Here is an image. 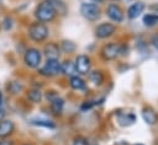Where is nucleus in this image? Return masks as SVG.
Instances as JSON below:
<instances>
[{
  "label": "nucleus",
  "mask_w": 158,
  "mask_h": 145,
  "mask_svg": "<svg viewBox=\"0 0 158 145\" xmlns=\"http://www.w3.org/2000/svg\"><path fill=\"white\" fill-rule=\"evenodd\" d=\"M54 15H56V9L51 0L42 1L38 5V7L36 9V17L42 22L51 21L54 17Z\"/></svg>",
  "instance_id": "obj_1"
},
{
  "label": "nucleus",
  "mask_w": 158,
  "mask_h": 145,
  "mask_svg": "<svg viewBox=\"0 0 158 145\" xmlns=\"http://www.w3.org/2000/svg\"><path fill=\"white\" fill-rule=\"evenodd\" d=\"M28 36L35 42H42L48 36V28L43 23H40V22L32 23L28 27Z\"/></svg>",
  "instance_id": "obj_2"
},
{
  "label": "nucleus",
  "mask_w": 158,
  "mask_h": 145,
  "mask_svg": "<svg viewBox=\"0 0 158 145\" xmlns=\"http://www.w3.org/2000/svg\"><path fill=\"white\" fill-rule=\"evenodd\" d=\"M80 12L85 18H88L90 21H95L100 16L99 6L96 4H91V2H83L80 6Z\"/></svg>",
  "instance_id": "obj_3"
},
{
  "label": "nucleus",
  "mask_w": 158,
  "mask_h": 145,
  "mask_svg": "<svg viewBox=\"0 0 158 145\" xmlns=\"http://www.w3.org/2000/svg\"><path fill=\"white\" fill-rule=\"evenodd\" d=\"M40 72L44 76H54L62 72V64L58 60L54 59H48L44 66L40 70Z\"/></svg>",
  "instance_id": "obj_4"
},
{
  "label": "nucleus",
  "mask_w": 158,
  "mask_h": 145,
  "mask_svg": "<svg viewBox=\"0 0 158 145\" xmlns=\"http://www.w3.org/2000/svg\"><path fill=\"white\" fill-rule=\"evenodd\" d=\"M121 53H122V47L120 44H117V43H109V44L104 45L102 49H101V55L106 60L115 59Z\"/></svg>",
  "instance_id": "obj_5"
},
{
  "label": "nucleus",
  "mask_w": 158,
  "mask_h": 145,
  "mask_svg": "<svg viewBox=\"0 0 158 145\" xmlns=\"http://www.w3.org/2000/svg\"><path fill=\"white\" fill-rule=\"evenodd\" d=\"M23 60L26 63L27 66L30 68H38V65L41 64V53L38 49L36 48H30L26 50Z\"/></svg>",
  "instance_id": "obj_6"
},
{
  "label": "nucleus",
  "mask_w": 158,
  "mask_h": 145,
  "mask_svg": "<svg viewBox=\"0 0 158 145\" xmlns=\"http://www.w3.org/2000/svg\"><path fill=\"white\" fill-rule=\"evenodd\" d=\"M90 65H91L90 58L86 55H79L74 63L75 71L80 72V74H88L90 70Z\"/></svg>",
  "instance_id": "obj_7"
},
{
  "label": "nucleus",
  "mask_w": 158,
  "mask_h": 145,
  "mask_svg": "<svg viewBox=\"0 0 158 145\" xmlns=\"http://www.w3.org/2000/svg\"><path fill=\"white\" fill-rule=\"evenodd\" d=\"M115 26L111 23H101L96 27L95 34L98 38H107L115 33Z\"/></svg>",
  "instance_id": "obj_8"
},
{
  "label": "nucleus",
  "mask_w": 158,
  "mask_h": 145,
  "mask_svg": "<svg viewBox=\"0 0 158 145\" xmlns=\"http://www.w3.org/2000/svg\"><path fill=\"white\" fill-rule=\"evenodd\" d=\"M106 14H107V16H109L112 21H115V22H121L122 18H123V12H122V10L120 9V6H117V5H115V4H111V5L107 6Z\"/></svg>",
  "instance_id": "obj_9"
},
{
  "label": "nucleus",
  "mask_w": 158,
  "mask_h": 145,
  "mask_svg": "<svg viewBox=\"0 0 158 145\" xmlns=\"http://www.w3.org/2000/svg\"><path fill=\"white\" fill-rule=\"evenodd\" d=\"M14 123L9 119H4V120H0V138H6L9 136L12 131H14Z\"/></svg>",
  "instance_id": "obj_10"
},
{
  "label": "nucleus",
  "mask_w": 158,
  "mask_h": 145,
  "mask_svg": "<svg viewBox=\"0 0 158 145\" xmlns=\"http://www.w3.org/2000/svg\"><path fill=\"white\" fill-rule=\"evenodd\" d=\"M44 54L48 59H54V60H58L59 58V48L57 44L54 43H49L44 47Z\"/></svg>",
  "instance_id": "obj_11"
},
{
  "label": "nucleus",
  "mask_w": 158,
  "mask_h": 145,
  "mask_svg": "<svg viewBox=\"0 0 158 145\" xmlns=\"http://www.w3.org/2000/svg\"><path fill=\"white\" fill-rule=\"evenodd\" d=\"M143 9H144V5H143L142 2H135V4H132V5L130 6L128 11H127L128 17H130V18H136V17H138V16L142 14Z\"/></svg>",
  "instance_id": "obj_12"
},
{
  "label": "nucleus",
  "mask_w": 158,
  "mask_h": 145,
  "mask_svg": "<svg viewBox=\"0 0 158 145\" xmlns=\"http://www.w3.org/2000/svg\"><path fill=\"white\" fill-rule=\"evenodd\" d=\"M142 117H143L144 122L148 123V124H154L156 120H157V116H156L154 111L151 109V108H144L143 112H142Z\"/></svg>",
  "instance_id": "obj_13"
},
{
  "label": "nucleus",
  "mask_w": 158,
  "mask_h": 145,
  "mask_svg": "<svg viewBox=\"0 0 158 145\" xmlns=\"http://www.w3.org/2000/svg\"><path fill=\"white\" fill-rule=\"evenodd\" d=\"M70 86L74 90H84L85 88V82L79 76H72L70 77Z\"/></svg>",
  "instance_id": "obj_14"
},
{
  "label": "nucleus",
  "mask_w": 158,
  "mask_h": 145,
  "mask_svg": "<svg viewBox=\"0 0 158 145\" xmlns=\"http://www.w3.org/2000/svg\"><path fill=\"white\" fill-rule=\"evenodd\" d=\"M51 106H52V109L56 112V113H60L62 109H63V106H64V102L60 97L56 96L51 100Z\"/></svg>",
  "instance_id": "obj_15"
},
{
  "label": "nucleus",
  "mask_w": 158,
  "mask_h": 145,
  "mask_svg": "<svg viewBox=\"0 0 158 145\" xmlns=\"http://www.w3.org/2000/svg\"><path fill=\"white\" fill-rule=\"evenodd\" d=\"M89 79L94 85H101L104 81V75L101 74V71H93L90 72Z\"/></svg>",
  "instance_id": "obj_16"
},
{
  "label": "nucleus",
  "mask_w": 158,
  "mask_h": 145,
  "mask_svg": "<svg viewBox=\"0 0 158 145\" xmlns=\"http://www.w3.org/2000/svg\"><path fill=\"white\" fill-rule=\"evenodd\" d=\"M27 97H28V100H30L31 102L38 103V102H41V100H42V93H41L40 90H31V91L28 92Z\"/></svg>",
  "instance_id": "obj_17"
},
{
  "label": "nucleus",
  "mask_w": 158,
  "mask_h": 145,
  "mask_svg": "<svg viewBox=\"0 0 158 145\" xmlns=\"http://www.w3.org/2000/svg\"><path fill=\"white\" fill-rule=\"evenodd\" d=\"M158 22V15L156 14H148L143 17V23L146 26H154Z\"/></svg>",
  "instance_id": "obj_18"
},
{
  "label": "nucleus",
  "mask_w": 158,
  "mask_h": 145,
  "mask_svg": "<svg viewBox=\"0 0 158 145\" xmlns=\"http://www.w3.org/2000/svg\"><path fill=\"white\" fill-rule=\"evenodd\" d=\"M62 72L64 74H69V75H73L75 72V66L72 61H64L62 64Z\"/></svg>",
  "instance_id": "obj_19"
},
{
  "label": "nucleus",
  "mask_w": 158,
  "mask_h": 145,
  "mask_svg": "<svg viewBox=\"0 0 158 145\" xmlns=\"http://www.w3.org/2000/svg\"><path fill=\"white\" fill-rule=\"evenodd\" d=\"M135 122V117L131 116V114H123V116H120L118 117V123L121 125H130Z\"/></svg>",
  "instance_id": "obj_20"
},
{
  "label": "nucleus",
  "mask_w": 158,
  "mask_h": 145,
  "mask_svg": "<svg viewBox=\"0 0 158 145\" xmlns=\"http://www.w3.org/2000/svg\"><path fill=\"white\" fill-rule=\"evenodd\" d=\"M62 49H63L65 53H72V52L75 49V44H74L73 42L64 41V42H62Z\"/></svg>",
  "instance_id": "obj_21"
},
{
  "label": "nucleus",
  "mask_w": 158,
  "mask_h": 145,
  "mask_svg": "<svg viewBox=\"0 0 158 145\" xmlns=\"http://www.w3.org/2000/svg\"><path fill=\"white\" fill-rule=\"evenodd\" d=\"M33 124L36 125H42V127H46V128H54V124L51 123L49 120H43V119H37V120H32Z\"/></svg>",
  "instance_id": "obj_22"
},
{
  "label": "nucleus",
  "mask_w": 158,
  "mask_h": 145,
  "mask_svg": "<svg viewBox=\"0 0 158 145\" xmlns=\"http://www.w3.org/2000/svg\"><path fill=\"white\" fill-rule=\"evenodd\" d=\"M5 116V112H4V108L2 106H0V119H2V117Z\"/></svg>",
  "instance_id": "obj_23"
},
{
  "label": "nucleus",
  "mask_w": 158,
  "mask_h": 145,
  "mask_svg": "<svg viewBox=\"0 0 158 145\" xmlns=\"http://www.w3.org/2000/svg\"><path fill=\"white\" fill-rule=\"evenodd\" d=\"M74 145H86L84 141H81V140H77L75 143H74Z\"/></svg>",
  "instance_id": "obj_24"
},
{
  "label": "nucleus",
  "mask_w": 158,
  "mask_h": 145,
  "mask_svg": "<svg viewBox=\"0 0 158 145\" xmlns=\"http://www.w3.org/2000/svg\"><path fill=\"white\" fill-rule=\"evenodd\" d=\"M0 106H2V93L0 91Z\"/></svg>",
  "instance_id": "obj_25"
},
{
  "label": "nucleus",
  "mask_w": 158,
  "mask_h": 145,
  "mask_svg": "<svg viewBox=\"0 0 158 145\" xmlns=\"http://www.w3.org/2000/svg\"><path fill=\"white\" fill-rule=\"evenodd\" d=\"M0 145H7V143H4V141H0Z\"/></svg>",
  "instance_id": "obj_26"
},
{
  "label": "nucleus",
  "mask_w": 158,
  "mask_h": 145,
  "mask_svg": "<svg viewBox=\"0 0 158 145\" xmlns=\"http://www.w3.org/2000/svg\"><path fill=\"white\" fill-rule=\"evenodd\" d=\"M94 1H102V0H94Z\"/></svg>",
  "instance_id": "obj_27"
},
{
  "label": "nucleus",
  "mask_w": 158,
  "mask_h": 145,
  "mask_svg": "<svg viewBox=\"0 0 158 145\" xmlns=\"http://www.w3.org/2000/svg\"><path fill=\"white\" fill-rule=\"evenodd\" d=\"M26 145H28V144H26Z\"/></svg>",
  "instance_id": "obj_28"
}]
</instances>
